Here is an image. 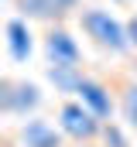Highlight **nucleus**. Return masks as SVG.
<instances>
[{
	"label": "nucleus",
	"mask_w": 137,
	"mask_h": 147,
	"mask_svg": "<svg viewBox=\"0 0 137 147\" xmlns=\"http://www.w3.org/2000/svg\"><path fill=\"white\" fill-rule=\"evenodd\" d=\"M79 24H82V31L93 38L100 48L113 51V55H123L127 48H134V45H130V34H127V24L117 21V17H113L110 10H103V7H86V10H79Z\"/></svg>",
	"instance_id": "obj_1"
},
{
	"label": "nucleus",
	"mask_w": 137,
	"mask_h": 147,
	"mask_svg": "<svg viewBox=\"0 0 137 147\" xmlns=\"http://www.w3.org/2000/svg\"><path fill=\"white\" fill-rule=\"evenodd\" d=\"M58 130L72 144H96V137H103V120L89 113L79 99H68L58 106Z\"/></svg>",
	"instance_id": "obj_2"
},
{
	"label": "nucleus",
	"mask_w": 137,
	"mask_h": 147,
	"mask_svg": "<svg viewBox=\"0 0 137 147\" xmlns=\"http://www.w3.org/2000/svg\"><path fill=\"white\" fill-rule=\"evenodd\" d=\"M38 103H41V89L34 86V82H3V92H0V106L3 113H10V116H24L28 120V113L38 110Z\"/></svg>",
	"instance_id": "obj_3"
},
{
	"label": "nucleus",
	"mask_w": 137,
	"mask_h": 147,
	"mask_svg": "<svg viewBox=\"0 0 137 147\" xmlns=\"http://www.w3.org/2000/svg\"><path fill=\"white\" fill-rule=\"evenodd\" d=\"M45 51H48V65H68V69H79V41L68 34L65 28H48L45 34Z\"/></svg>",
	"instance_id": "obj_4"
},
{
	"label": "nucleus",
	"mask_w": 137,
	"mask_h": 147,
	"mask_svg": "<svg viewBox=\"0 0 137 147\" xmlns=\"http://www.w3.org/2000/svg\"><path fill=\"white\" fill-rule=\"evenodd\" d=\"M17 140H21V147H65V134L55 130L48 120L31 116L17 127Z\"/></svg>",
	"instance_id": "obj_5"
},
{
	"label": "nucleus",
	"mask_w": 137,
	"mask_h": 147,
	"mask_svg": "<svg viewBox=\"0 0 137 147\" xmlns=\"http://www.w3.org/2000/svg\"><path fill=\"white\" fill-rule=\"evenodd\" d=\"M75 96H79V103H82L89 113H96L103 123H110V120H113V96H110V89L103 86L100 79H89V75H86V79L79 82Z\"/></svg>",
	"instance_id": "obj_6"
},
{
	"label": "nucleus",
	"mask_w": 137,
	"mask_h": 147,
	"mask_svg": "<svg viewBox=\"0 0 137 147\" xmlns=\"http://www.w3.org/2000/svg\"><path fill=\"white\" fill-rule=\"evenodd\" d=\"M7 51H10L14 62H28V58H31L34 34H31V28H28L24 17H10V21H7Z\"/></svg>",
	"instance_id": "obj_7"
},
{
	"label": "nucleus",
	"mask_w": 137,
	"mask_h": 147,
	"mask_svg": "<svg viewBox=\"0 0 137 147\" xmlns=\"http://www.w3.org/2000/svg\"><path fill=\"white\" fill-rule=\"evenodd\" d=\"M58 14L55 0H17V17L24 21H52Z\"/></svg>",
	"instance_id": "obj_8"
},
{
	"label": "nucleus",
	"mask_w": 137,
	"mask_h": 147,
	"mask_svg": "<svg viewBox=\"0 0 137 147\" xmlns=\"http://www.w3.org/2000/svg\"><path fill=\"white\" fill-rule=\"evenodd\" d=\"M48 79H52L62 92H75L86 75L79 72V69H68V65H48Z\"/></svg>",
	"instance_id": "obj_9"
},
{
	"label": "nucleus",
	"mask_w": 137,
	"mask_h": 147,
	"mask_svg": "<svg viewBox=\"0 0 137 147\" xmlns=\"http://www.w3.org/2000/svg\"><path fill=\"white\" fill-rule=\"evenodd\" d=\"M103 147H130V140H127V134L110 120V123H103Z\"/></svg>",
	"instance_id": "obj_10"
},
{
	"label": "nucleus",
	"mask_w": 137,
	"mask_h": 147,
	"mask_svg": "<svg viewBox=\"0 0 137 147\" xmlns=\"http://www.w3.org/2000/svg\"><path fill=\"white\" fill-rule=\"evenodd\" d=\"M123 113H127L130 127L137 130V82H130V86L123 89Z\"/></svg>",
	"instance_id": "obj_11"
},
{
	"label": "nucleus",
	"mask_w": 137,
	"mask_h": 147,
	"mask_svg": "<svg viewBox=\"0 0 137 147\" xmlns=\"http://www.w3.org/2000/svg\"><path fill=\"white\" fill-rule=\"evenodd\" d=\"M127 34H130V45L137 48V14L130 17V21H127Z\"/></svg>",
	"instance_id": "obj_12"
},
{
	"label": "nucleus",
	"mask_w": 137,
	"mask_h": 147,
	"mask_svg": "<svg viewBox=\"0 0 137 147\" xmlns=\"http://www.w3.org/2000/svg\"><path fill=\"white\" fill-rule=\"evenodd\" d=\"M55 3H58V14H62V10H68V7H75V0H55Z\"/></svg>",
	"instance_id": "obj_13"
},
{
	"label": "nucleus",
	"mask_w": 137,
	"mask_h": 147,
	"mask_svg": "<svg viewBox=\"0 0 137 147\" xmlns=\"http://www.w3.org/2000/svg\"><path fill=\"white\" fill-rule=\"evenodd\" d=\"M75 147H96V144H75Z\"/></svg>",
	"instance_id": "obj_14"
}]
</instances>
